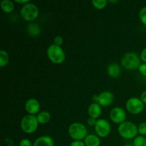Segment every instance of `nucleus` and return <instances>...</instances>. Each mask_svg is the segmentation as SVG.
Instances as JSON below:
<instances>
[{
    "instance_id": "nucleus-1",
    "label": "nucleus",
    "mask_w": 146,
    "mask_h": 146,
    "mask_svg": "<svg viewBox=\"0 0 146 146\" xmlns=\"http://www.w3.org/2000/svg\"><path fill=\"white\" fill-rule=\"evenodd\" d=\"M118 133L121 137L126 140L134 139L138 136V128L134 123L125 121L118 127Z\"/></svg>"
},
{
    "instance_id": "nucleus-2",
    "label": "nucleus",
    "mask_w": 146,
    "mask_h": 146,
    "mask_svg": "<svg viewBox=\"0 0 146 146\" xmlns=\"http://www.w3.org/2000/svg\"><path fill=\"white\" fill-rule=\"evenodd\" d=\"M68 133L74 141H83L88 135V129L81 123L74 122L68 126Z\"/></svg>"
},
{
    "instance_id": "nucleus-3",
    "label": "nucleus",
    "mask_w": 146,
    "mask_h": 146,
    "mask_svg": "<svg viewBox=\"0 0 146 146\" xmlns=\"http://www.w3.org/2000/svg\"><path fill=\"white\" fill-rule=\"evenodd\" d=\"M46 55L48 59L54 64H61L66 59V54L61 46L51 44L47 48Z\"/></svg>"
},
{
    "instance_id": "nucleus-4",
    "label": "nucleus",
    "mask_w": 146,
    "mask_h": 146,
    "mask_svg": "<svg viewBox=\"0 0 146 146\" xmlns=\"http://www.w3.org/2000/svg\"><path fill=\"white\" fill-rule=\"evenodd\" d=\"M121 65L128 71H134L139 68L141 60L139 56L134 52H128L124 54L121 58Z\"/></svg>"
},
{
    "instance_id": "nucleus-5",
    "label": "nucleus",
    "mask_w": 146,
    "mask_h": 146,
    "mask_svg": "<svg viewBox=\"0 0 146 146\" xmlns=\"http://www.w3.org/2000/svg\"><path fill=\"white\" fill-rule=\"evenodd\" d=\"M38 124L39 123L36 115L27 114L21 120L20 126L24 133L27 134H32L36 132L38 128Z\"/></svg>"
},
{
    "instance_id": "nucleus-6",
    "label": "nucleus",
    "mask_w": 146,
    "mask_h": 146,
    "mask_svg": "<svg viewBox=\"0 0 146 146\" xmlns=\"http://www.w3.org/2000/svg\"><path fill=\"white\" fill-rule=\"evenodd\" d=\"M39 14V11L36 4L33 3H27L22 6L20 10L21 18L27 21H32L37 19Z\"/></svg>"
},
{
    "instance_id": "nucleus-7",
    "label": "nucleus",
    "mask_w": 146,
    "mask_h": 146,
    "mask_svg": "<svg viewBox=\"0 0 146 146\" xmlns=\"http://www.w3.org/2000/svg\"><path fill=\"white\" fill-rule=\"evenodd\" d=\"M144 105L145 104L143 103L141 98H137V97H131L125 104L126 109L130 113L133 114V115H138L143 112L144 110Z\"/></svg>"
},
{
    "instance_id": "nucleus-8",
    "label": "nucleus",
    "mask_w": 146,
    "mask_h": 146,
    "mask_svg": "<svg viewBox=\"0 0 146 146\" xmlns=\"http://www.w3.org/2000/svg\"><path fill=\"white\" fill-rule=\"evenodd\" d=\"M96 135L100 138H106L110 134L111 131V126L110 123L104 118H100L96 121L94 126Z\"/></svg>"
},
{
    "instance_id": "nucleus-9",
    "label": "nucleus",
    "mask_w": 146,
    "mask_h": 146,
    "mask_svg": "<svg viewBox=\"0 0 146 146\" xmlns=\"http://www.w3.org/2000/svg\"><path fill=\"white\" fill-rule=\"evenodd\" d=\"M126 113L121 107H115L110 111V118L116 124H121L126 120Z\"/></svg>"
},
{
    "instance_id": "nucleus-10",
    "label": "nucleus",
    "mask_w": 146,
    "mask_h": 146,
    "mask_svg": "<svg viewBox=\"0 0 146 146\" xmlns=\"http://www.w3.org/2000/svg\"><path fill=\"white\" fill-rule=\"evenodd\" d=\"M113 94L111 91H105L98 95V104L101 107L109 106L114 101Z\"/></svg>"
},
{
    "instance_id": "nucleus-11",
    "label": "nucleus",
    "mask_w": 146,
    "mask_h": 146,
    "mask_svg": "<svg viewBox=\"0 0 146 146\" xmlns=\"http://www.w3.org/2000/svg\"><path fill=\"white\" fill-rule=\"evenodd\" d=\"M40 103L36 98H31L27 100L25 103V110L29 115H35L39 113Z\"/></svg>"
},
{
    "instance_id": "nucleus-12",
    "label": "nucleus",
    "mask_w": 146,
    "mask_h": 146,
    "mask_svg": "<svg viewBox=\"0 0 146 146\" xmlns=\"http://www.w3.org/2000/svg\"><path fill=\"white\" fill-rule=\"evenodd\" d=\"M102 113V108L101 106L98 103H91L89 105L88 108V113L89 117L94 118V119H98Z\"/></svg>"
},
{
    "instance_id": "nucleus-13",
    "label": "nucleus",
    "mask_w": 146,
    "mask_h": 146,
    "mask_svg": "<svg viewBox=\"0 0 146 146\" xmlns=\"http://www.w3.org/2000/svg\"><path fill=\"white\" fill-rule=\"evenodd\" d=\"M33 146H54V142L49 135H41L35 140Z\"/></svg>"
},
{
    "instance_id": "nucleus-14",
    "label": "nucleus",
    "mask_w": 146,
    "mask_h": 146,
    "mask_svg": "<svg viewBox=\"0 0 146 146\" xmlns=\"http://www.w3.org/2000/svg\"><path fill=\"white\" fill-rule=\"evenodd\" d=\"M106 71L108 75L111 78H117L121 75V69L120 66L116 63H112L110 64L107 66Z\"/></svg>"
},
{
    "instance_id": "nucleus-15",
    "label": "nucleus",
    "mask_w": 146,
    "mask_h": 146,
    "mask_svg": "<svg viewBox=\"0 0 146 146\" xmlns=\"http://www.w3.org/2000/svg\"><path fill=\"white\" fill-rule=\"evenodd\" d=\"M84 142L86 146H100L101 141L96 134H88Z\"/></svg>"
},
{
    "instance_id": "nucleus-16",
    "label": "nucleus",
    "mask_w": 146,
    "mask_h": 146,
    "mask_svg": "<svg viewBox=\"0 0 146 146\" xmlns=\"http://www.w3.org/2000/svg\"><path fill=\"white\" fill-rule=\"evenodd\" d=\"M27 31L29 35L33 37H36L41 34V27L36 23H30L27 27Z\"/></svg>"
},
{
    "instance_id": "nucleus-17",
    "label": "nucleus",
    "mask_w": 146,
    "mask_h": 146,
    "mask_svg": "<svg viewBox=\"0 0 146 146\" xmlns=\"http://www.w3.org/2000/svg\"><path fill=\"white\" fill-rule=\"evenodd\" d=\"M37 120L38 121V123L40 124H46L48 123L51 121V115L49 112L46 111H43L38 113L36 115Z\"/></svg>"
},
{
    "instance_id": "nucleus-18",
    "label": "nucleus",
    "mask_w": 146,
    "mask_h": 146,
    "mask_svg": "<svg viewBox=\"0 0 146 146\" xmlns=\"http://www.w3.org/2000/svg\"><path fill=\"white\" fill-rule=\"evenodd\" d=\"M1 8L6 14H10L14 9V2L11 0H2L1 1Z\"/></svg>"
},
{
    "instance_id": "nucleus-19",
    "label": "nucleus",
    "mask_w": 146,
    "mask_h": 146,
    "mask_svg": "<svg viewBox=\"0 0 146 146\" xmlns=\"http://www.w3.org/2000/svg\"><path fill=\"white\" fill-rule=\"evenodd\" d=\"M9 61V56L8 53L5 50L1 49L0 51V66H6L8 64Z\"/></svg>"
},
{
    "instance_id": "nucleus-20",
    "label": "nucleus",
    "mask_w": 146,
    "mask_h": 146,
    "mask_svg": "<svg viewBox=\"0 0 146 146\" xmlns=\"http://www.w3.org/2000/svg\"><path fill=\"white\" fill-rule=\"evenodd\" d=\"M107 3H108V1L106 0H92L91 1L93 7L98 10L105 9L107 6Z\"/></svg>"
},
{
    "instance_id": "nucleus-21",
    "label": "nucleus",
    "mask_w": 146,
    "mask_h": 146,
    "mask_svg": "<svg viewBox=\"0 0 146 146\" xmlns=\"http://www.w3.org/2000/svg\"><path fill=\"white\" fill-rule=\"evenodd\" d=\"M133 146H146V138L143 135H138L133 139Z\"/></svg>"
},
{
    "instance_id": "nucleus-22",
    "label": "nucleus",
    "mask_w": 146,
    "mask_h": 146,
    "mask_svg": "<svg viewBox=\"0 0 146 146\" xmlns=\"http://www.w3.org/2000/svg\"><path fill=\"white\" fill-rule=\"evenodd\" d=\"M139 19L141 22L146 27V6L141 8L139 11Z\"/></svg>"
},
{
    "instance_id": "nucleus-23",
    "label": "nucleus",
    "mask_w": 146,
    "mask_h": 146,
    "mask_svg": "<svg viewBox=\"0 0 146 146\" xmlns=\"http://www.w3.org/2000/svg\"><path fill=\"white\" fill-rule=\"evenodd\" d=\"M138 133L141 134V135H146V122H143L140 123L138 126Z\"/></svg>"
},
{
    "instance_id": "nucleus-24",
    "label": "nucleus",
    "mask_w": 146,
    "mask_h": 146,
    "mask_svg": "<svg viewBox=\"0 0 146 146\" xmlns=\"http://www.w3.org/2000/svg\"><path fill=\"white\" fill-rule=\"evenodd\" d=\"M63 44H64V38L61 36H55V38H54V44L58 46H61Z\"/></svg>"
},
{
    "instance_id": "nucleus-25",
    "label": "nucleus",
    "mask_w": 146,
    "mask_h": 146,
    "mask_svg": "<svg viewBox=\"0 0 146 146\" xmlns=\"http://www.w3.org/2000/svg\"><path fill=\"white\" fill-rule=\"evenodd\" d=\"M19 146H33V143L28 138H23L20 141Z\"/></svg>"
},
{
    "instance_id": "nucleus-26",
    "label": "nucleus",
    "mask_w": 146,
    "mask_h": 146,
    "mask_svg": "<svg viewBox=\"0 0 146 146\" xmlns=\"http://www.w3.org/2000/svg\"><path fill=\"white\" fill-rule=\"evenodd\" d=\"M138 71H139L140 74L141 75L146 76V63H143L140 65L139 68H138Z\"/></svg>"
},
{
    "instance_id": "nucleus-27",
    "label": "nucleus",
    "mask_w": 146,
    "mask_h": 146,
    "mask_svg": "<svg viewBox=\"0 0 146 146\" xmlns=\"http://www.w3.org/2000/svg\"><path fill=\"white\" fill-rule=\"evenodd\" d=\"M70 146H86V145L82 141H74L71 143Z\"/></svg>"
},
{
    "instance_id": "nucleus-28",
    "label": "nucleus",
    "mask_w": 146,
    "mask_h": 146,
    "mask_svg": "<svg viewBox=\"0 0 146 146\" xmlns=\"http://www.w3.org/2000/svg\"><path fill=\"white\" fill-rule=\"evenodd\" d=\"M140 58H141V60L143 63H146V47L144 48L142 50L141 53V55H140Z\"/></svg>"
},
{
    "instance_id": "nucleus-29",
    "label": "nucleus",
    "mask_w": 146,
    "mask_h": 146,
    "mask_svg": "<svg viewBox=\"0 0 146 146\" xmlns=\"http://www.w3.org/2000/svg\"><path fill=\"white\" fill-rule=\"evenodd\" d=\"M96 121V119H94V118L89 117V118L87 119V123H88V125H89V126H95Z\"/></svg>"
},
{
    "instance_id": "nucleus-30",
    "label": "nucleus",
    "mask_w": 146,
    "mask_h": 146,
    "mask_svg": "<svg viewBox=\"0 0 146 146\" xmlns=\"http://www.w3.org/2000/svg\"><path fill=\"white\" fill-rule=\"evenodd\" d=\"M141 100L143 101L144 104H146V91H144L142 94H141Z\"/></svg>"
},
{
    "instance_id": "nucleus-31",
    "label": "nucleus",
    "mask_w": 146,
    "mask_h": 146,
    "mask_svg": "<svg viewBox=\"0 0 146 146\" xmlns=\"http://www.w3.org/2000/svg\"><path fill=\"white\" fill-rule=\"evenodd\" d=\"M15 2L18 3V4H21L23 5L27 4V3H29V0H15Z\"/></svg>"
},
{
    "instance_id": "nucleus-32",
    "label": "nucleus",
    "mask_w": 146,
    "mask_h": 146,
    "mask_svg": "<svg viewBox=\"0 0 146 146\" xmlns=\"http://www.w3.org/2000/svg\"><path fill=\"white\" fill-rule=\"evenodd\" d=\"M92 100L94 103H98V95L93 96Z\"/></svg>"
},
{
    "instance_id": "nucleus-33",
    "label": "nucleus",
    "mask_w": 146,
    "mask_h": 146,
    "mask_svg": "<svg viewBox=\"0 0 146 146\" xmlns=\"http://www.w3.org/2000/svg\"><path fill=\"white\" fill-rule=\"evenodd\" d=\"M109 2H111V3H115V2H118V1H109Z\"/></svg>"
},
{
    "instance_id": "nucleus-34",
    "label": "nucleus",
    "mask_w": 146,
    "mask_h": 146,
    "mask_svg": "<svg viewBox=\"0 0 146 146\" xmlns=\"http://www.w3.org/2000/svg\"><path fill=\"white\" fill-rule=\"evenodd\" d=\"M123 146H133V145H130V144H127V145H123Z\"/></svg>"
},
{
    "instance_id": "nucleus-35",
    "label": "nucleus",
    "mask_w": 146,
    "mask_h": 146,
    "mask_svg": "<svg viewBox=\"0 0 146 146\" xmlns=\"http://www.w3.org/2000/svg\"><path fill=\"white\" fill-rule=\"evenodd\" d=\"M61 146H63V145H61Z\"/></svg>"
},
{
    "instance_id": "nucleus-36",
    "label": "nucleus",
    "mask_w": 146,
    "mask_h": 146,
    "mask_svg": "<svg viewBox=\"0 0 146 146\" xmlns=\"http://www.w3.org/2000/svg\"><path fill=\"white\" fill-rule=\"evenodd\" d=\"M145 84H146V82H145Z\"/></svg>"
}]
</instances>
